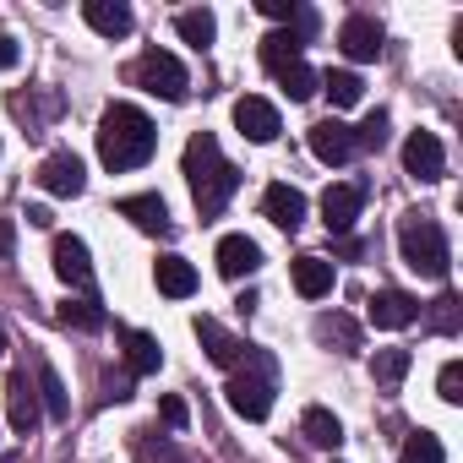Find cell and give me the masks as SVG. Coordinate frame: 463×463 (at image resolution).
<instances>
[{"label":"cell","instance_id":"cell-1","mask_svg":"<svg viewBox=\"0 0 463 463\" xmlns=\"http://www.w3.org/2000/svg\"><path fill=\"white\" fill-rule=\"evenodd\" d=\"M185 185H191V202H196L202 218H218L229 207V196L241 191V169L223 158L213 131H196L185 142Z\"/></svg>","mask_w":463,"mask_h":463},{"label":"cell","instance_id":"cell-2","mask_svg":"<svg viewBox=\"0 0 463 463\" xmlns=\"http://www.w3.org/2000/svg\"><path fill=\"white\" fill-rule=\"evenodd\" d=\"M158 147V131L153 120L137 109V104H109L104 120H99V158L109 175H126V169H142Z\"/></svg>","mask_w":463,"mask_h":463},{"label":"cell","instance_id":"cell-3","mask_svg":"<svg viewBox=\"0 0 463 463\" xmlns=\"http://www.w3.org/2000/svg\"><path fill=\"white\" fill-rule=\"evenodd\" d=\"M273 392H279V360L268 349H246V360L235 365V376H229V409L241 420H268Z\"/></svg>","mask_w":463,"mask_h":463},{"label":"cell","instance_id":"cell-4","mask_svg":"<svg viewBox=\"0 0 463 463\" xmlns=\"http://www.w3.org/2000/svg\"><path fill=\"white\" fill-rule=\"evenodd\" d=\"M398 251L420 279H447V268H452L447 235H441V223L430 213H403L398 218Z\"/></svg>","mask_w":463,"mask_h":463},{"label":"cell","instance_id":"cell-5","mask_svg":"<svg viewBox=\"0 0 463 463\" xmlns=\"http://www.w3.org/2000/svg\"><path fill=\"white\" fill-rule=\"evenodd\" d=\"M131 77H137V88H147V93H158V99H169V104H180V99L191 93V77H185V66H180L169 50H147V55L131 66Z\"/></svg>","mask_w":463,"mask_h":463},{"label":"cell","instance_id":"cell-6","mask_svg":"<svg viewBox=\"0 0 463 463\" xmlns=\"http://www.w3.org/2000/svg\"><path fill=\"white\" fill-rule=\"evenodd\" d=\"M360 207H365V185L360 180H338V185L322 191V218H327L333 235H349L354 218H360Z\"/></svg>","mask_w":463,"mask_h":463},{"label":"cell","instance_id":"cell-7","mask_svg":"<svg viewBox=\"0 0 463 463\" xmlns=\"http://www.w3.org/2000/svg\"><path fill=\"white\" fill-rule=\"evenodd\" d=\"M403 169H409L414 180L436 185V180L447 175V153H441V137H436V131H414V137L403 142Z\"/></svg>","mask_w":463,"mask_h":463},{"label":"cell","instance_id":"cell-8","mask_svg":"<svg viewBox=\"0 0 463 463\" xmlns=\"http://www.w3.org/2000/svg\"><path fill=\"white\" fill-rule=\"evenodd\" d=\"M365 306H371V327H382V333H403L420 322V300L403 289H376Z\"/></svg>","mask_w":463,"mask_h":463},{"label":"cell","instance_id":"cell-9","mask_svg":"<svg viewBox=\"0 0 463 463\" xmlns=\"http://www.w3.org/2000/svg\"><path fill=\"white\" fill-rule=\"evenodd\" d=\"M55 279L71 284V289H93V257H88V241L77 235H55Z\"/></svg>","mask_w":463,"mask_h":463},{"label":"cell","instance_id":"cell-10","mask_svg":"<svg viewBox=\"0 0 463 463\" xmlns=\"http://www.w3.org/2000/svg\"><path fill=\"white\" fill-rule=\"evenodd\" d=\"M39 185H44L50 196H82L88 169H82V158H77V153H50V158L39 164Z\"/></svg>","mask_w":463,"mask_h":463},{"label":"cell","instance_id":"cell-11","mask_svg":"<svg viewBox=\"0 0 463 463\" xmlns=\"http://www.w3.org/2000/svg\"><path fill=\"white\" fill-rule=\"evenodd\" d=\"M235 126H241V137H251V142H279V131H284L279 109H273L268 99H257V93H246V99L235 104Z\"/></svg>","mask_w":463,"mask_h":463},{"label":"cell","instance_id":"cell-12","mask_svg":"<svg viewBox=\"0 0 463 463\" xmlns=\"http://www.w3.org/2000/svg\"><path fill=\"white\" fill-rule=\"evenodd\" d=\"M6 414H12V430L17 436H33L39 430V414L44 409H39V392L28 387V371H12L6 376Z\"/></svg>","mask_w":463,"mask_h":463},{"label":"cell","instance_id":"cell-13","mask_svg":"<svg viewBox=\"0 0 463 463\" xmlns=\"http://www.w3.org/2000/svg\"><path fill=\"white\" fill-rule=\"evenodd\" d=\"M338 44H344L349 61H376V55H382V23L365 17V12H354V17H344Z\"/></svg>","mask_w":463,"mask_h":463},{"label":"cell","instance_id":"cell-14","mask_svg":"<svg viewBox=\"0 0 463 463\" xmlns=\"http://www.w3.org/2000/svg\"><path fill=\"white\" fill-rule=\"evenodd\" d=\"M311 153L322 158V164H349L360 147H354V126H344V120H317L311 126Z\"/></svg>","mask_w":463,"mask_h":463},{"label":"cell","instance_id":"cell-15","mask_svg":"<svg viewBox=\"0 0 463 463\" xmlns=\"http://www.w3.org/2000/svg\"><path fill=\"white\" fill-rule=\"evenodd\" d=\"M262 218L279 223V229H300V223H306V196H300L295 185L273 180V185L262 191Z\"/></svg>","mask_w":463,"mask_h":463},{"label":"cell","instance_id":"cell-16","mask_svg":"<svg viewBox=\"0 0 463 463\" xmlns=\"http://www.w3.org/2000/svg\"><path fill=\"white\" fill-rule=\"evenodd\" d=\"M262 268V246L246 241V235H223L218 241V273L223 279H251Z\"/></svg>","mask_w":463,"mask_h":463},{"label":"cell","instance_id":"cell-17","mask_svg":"<svg viewBox=\"0 0 463 463\" xmlns=\"http://www.w3.org/2000/svg\"><path fill=\"white\" fill-rule=\"evenodd\" d=\"M196 338H202L207 360H213V365H229V371H235V365L246 360V349H251V344H241L235 333H223L213 317H196Z\"/></svg>","mask_w":463,"mask_h":463},{"label":"cell","instance_id":"cell-18","mask_svg":"<svg viewBox=\"0 0 463 463\" xmlns=\"http://www.w3.org/2000/svg\"><path fill=\"white\" fill-rule=\"evenodd\" d=\"M120 218H131L142 235H169V207H164L158 191H137V196H126V202H120Z\"/></svg>","mask_w":463,"mask_h":463},{"label":"cell","instance_id":"cell-19","mask_svg":"<svg viewBox=\"0 0 463 463\" xmlns=\"http://www.w3.org/2000/svg\"><path fill=\"white\" fill-rule=\"evenodd\" d=\"M82 23L104 39H126L131 33V6L126 0H82Z\"/></svg>","mask_w":463,"mask_h":463},{"label":"cell","instance_id":"cell-20","mask_svg":"<svg viewBox=\"0 0 463 463\" xmlns=\"http://www.w3.org/2000/svg\"><path fill=\"white\" fill-rule=\"evenodd\" d=\"M311 333H317V344H322V349L360 354V327H354V317H344V311H322V317L311 322Z\"/></svg>","mask_w":463,"mask_h":463},{"label":"cell","instance_id":"cell-21","mask_svg":"<svg viewBox=\"0 0 463 463\" xmlns=\"http://www.w3.org/2000/svg\"><path fill=\"white\" fill-rule=\"evenodd\" d=\"M120 344H126V371L131 376H153L164 365V344L142 327H120Z\"/></svg>","mask_w":463,"mask_h":463},{"label":"cell","instance_id":"cell-22","mask_svg":"<svg viewBox=\"0 0 463 463\" xmlns=\"http://www.w3.org/2000/svg\"><path fill=\"white\" fill-rule=\"evenodd\" d=\"M153 279H158V295H169V300H191L196 295V268L185 257H175V251L153 262Z\"/></svg>","mask_w":463,"mask_h":463},{"label":"cell","instance_id":"cell-23","mask_svg":"<svg viewBox=\"0 0 463 463\" xmlns=\"http://www.w3.org/2000/svg\"><path fill=\"white\" fill-rule=\"evenodd\" d=\"M300 436H306L311 447H322V452H338V441H344V425H338V414H333V409L311 403V409L300 414Z\"/></svg>","mask_w":463,"mask_h":463},{"label":"cell","instance_id":"cell-24","mask_svg":"<svg viewBox=\"0 0 463 463\" xmlns=\"http://www.w3.org/2000/svg\"><path fill=\"white\" fill-rule=\"evenodd\" d=\"M300 50H306L300 33H268V39H262V66H268L273 77H284V71H295V66L306 61Z\"/></svg>","mask_w":463,"mask_h":463},{"label":"cell","instance_id":"cell-25","mask_svg":"<svg viewBox=\"0 0 463 463\" xmlns=\"http://www.w3.org/2000/svg\"><path fill=\"white\" fill-rule=\"evenodd\" d=\"M295 289H300L306 300L333 295V262H322V257H295Z\"/></svg>","mask_w":463,"mask_h":463},{"label":"cell","instance_id":"cell-26","mask_svg":"<svg viewBox=\"0 0 463 463\" xmlns=\"http://www.w3.org/2000/svg\"><path fill=\"white\" fill-rule=\"evenodd\" d=\"M131 458H137V463H191V458H185L169 436H158V430H137V436H131Z\"/></svg>","mask_w":463,"mask_h":463},{"label":"cell","instance_id":"cell-27","mask_svg":"<svg viewBox=\"0 0 463 463\" xmlns=\"http://www.w3.org/2000/svg\"><path fill=\"white\" fill-rule=\"evenodd\" d=\"M425 327L441 333V338H458V327H463V300H458L452 289H441V295L430 300V311H425Z\"/></svg>","mask_w":463,"mask_h":463},{"label":"cell","instance_id":"cell-28","mask_svg":"<svg viewBox=\"0 0 463 463\" xmlns=\"http://www.w3.org/2000/svg\"><path fill=\"white\" fill-rule=\"evenodd\" d=\"M39 403H44V414H50V420H71L66 382L55 376V365H50V360H39Z\"/></svg>","mask_w":463,"mask_h":463},{"label":"cell","instance_id":"cell-29","mask_svg":"<svg viewBox=\"0 0 463 463\" xmlns=\"http://www.w3.org/2000/svg\"><path fill=\"white\" fill-rule=\"evenodd\" d=\"M398 463H447V447L436 430H409L398 447Z\"/></svg>","mask_w":463,"mask_h":463},{"label":"cell","instance_id":"cell-30","mask_svg":"<svg viewBox=\"0 0 463 463\" xmlns=\"http://www.w3.org/2000/svg\"><path fill=\"white\" fill-rule=\"evenodd\" d=\"M409 365H414V354L409 349H376V360H371V376H376V387H398L403 376H409Z\"/></svg>","mask_w":463,"mask_h":463},{"label":"cell","instance_id":"cell-31","mask_svg":"<svg viewBox=\"0 0 463 463\" xmlns=\"http://www.w3.org/2000/svg\"><path fill=\"white\" fill-rule=\"evenodd\" d=\"M175 33H180L185 44H196V50H202V44H213V33H218V17H213L207 6H196V12H180V17H175Z\"/></svg>","mask_w":463,"mask_h":463},{"label":"cell","instance_id":"cell-32","mask_svg":"<svg viewBox=\"0 0 463 463\" xmlns=\"http://www.w3.org/2000/svg\"><path fill=\"white\" fill-rule=\"evenodd\" d=\"M322 93L333 99V109H354V104L365 99V82H360L354 71H327V77H322Z\"/></svg>","mask_w":463,"mask_h":463},{"label":"cell","instance_id":"cell-33","mask_svg":"<svg viewBox=\"0 0 463 463\" xmlns=\"http://www.w3.org/2000/svg\"><path fill=\"white\" fill-rule=\"evenodd\" d=\"M55 317H61V327H77V333H99V327H104L99 300H66Z\"/></svg>","mask_w":463,"mask_h":463},{"label":"cell","instance_id":"cell-34","mask_svg":"<svg viewBox=\"0 0 463 463\" xmlns=\"http://www.w3.org/2000/svg\"><path fill=\"white\" fill-rule=\"evenodd\" d=\"M279 82H284V93H289L295 104H306V99H317V93H322V77H317V71H311L306 61H300L295 71H284Z\"/></svg>","mask_w":463,"mask_h":463},{"label":"cell","instance_id":"cell-35","mask_svg":"<svg viewBox=\"0 0 463 463\" xmlns=\"http://www.w3.org/2000/svg\"><path fill=\"white\" fill-rule=\"evenodd\" d=\"M436 392H441V403H452V409L463 403V365H458V360H447V365L436 371Z\"/></svg>","mask_w":463,"mask_h":463},{"label":"cell","instance_id":"cell-36","mask_svg":"<svg viewBox=\"0 0 463 463\" xmlns=\"http://www.w3.org/2000/svg\"><path fill=\"white\" fill-rule=\"evenodd\" d=\"M354 147H387V115L376 109L365 126H354Z\"/></svg>","mask_w":463,"mask_h":463},{"label":"cell","instance_id":"cell-37","mask_svg":"<svg viewBox=\"0 0 463 463\" xmlns=\"http://www.w3.org/2000/svg\"><path fill=\"white\" fill-rule=\"evenodd\" d=\"M158 414H164V425H169V430H185V420H191V409H185V398H180V392H169V398L158 403Z\"/></svg>","mask_w":463,"mask_h":463},{"label":"cell","instance_id":"cell-38","mask_svg":"<svg viewBox=\"0 0 463 463\" xmlns=\"http://www.w3.org/2000/svg\"><path fill=\"white\" fill-rule=\"evenodd\" d=\"M104 398H109V403H126V398H131V376H109V382H104Z\"/></svg>","mask_w":463,"mask_h":463},{"label":"cell","instance_id":"cell-39","mask_svg":"<svg viewBox=\"0 0 463 463\" xmlns=\"http://www.w3.org/2000/svg\"><path fill=\"white\" fill-rule=\"evenodd\" d=\"M12 66H17V39L0 33V71H12Z\"/></svg>","mask_w":463,"mask_h":463},{"label":"cell","instance_id":"cell-40","mask_svg":"<svg viewBox=\"0 0 463 463\" xmlns=\"http://www.w3.org/2000/svg\"><path fill=\"white\" fill-rule=\"evenodd\" d=\"M12 251V218H0V257Z\"/></svg>","mask_w":463,"mask_h":463},{"label":"cell","instance_id":"cell-41","mask_svg":"<svg viewBox=\"0 0 463 463\" xmlns=\"http://www.w3.org/2000/svg\"><path fill=\"white\" fill-rule=\"evenodd\" d=\"M0 354H6V327H0Z\"/></svg>","mask_w":463,"mask_h":463}]
</instances>
